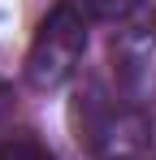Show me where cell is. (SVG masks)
Returning a JSON list of instances; mask_svg holds the SVG:
<instances>
[{"mask_svg": "<svg viewBox=\"0 0 156 160\" xmlns=\"http://www.w3.org/2000/svg\"><path fill=\"white\" fill-rule=\"evenodd\" d=\"M74 126L96 160H152V121L122 95L91 87L74 108Z\"/></svg>", "mask_w": 156, "mask_h": 160, "instance_id": "obj_1", "label": "cell"}, {"mask_svg": "<svg viewBox=\"0 0 156 160\" xmlns=\"http://www.w3.org/2000/svg\"><path fill=\"white\" fill-rule=\"evenodd\" d=\"M87 18L78 13L70 0L52 4L48 18L39 22L30 52H26V82L35 91H56L78 74L82 52H87Z\"/></svg>", "mask_w": 156, "mask_h": 160, "instance_id": "obj_2", "label": "cell"}, {"mask_svg": "<svg viewBox=\"0 0 156 160\" xmlns=\"http://www.w3.org/2000/svg\"><path fill=\"white\" fill-rule=\"evenodd\" d=\"M70 4L87 22H96V26H117V22H126L143 0H70Z\"/></svg>", "mask_w": 156, "mask_h": 160, "instance_id": "obj_3", "label": "cell"}, {"mask_svg": "<svg viewBox=\"0 0 156 160\" xmlns=\"http://www.w3.org/2000/svg\"><path fill=\"white\" fill-rule=\"evenodd\" d=\"M0 160H56L52 147L30 130H13L4 143H0Z\"/></svg>", "mask_w": 156, "mask_h": 160, "instance_id": "obj_4", "label": "cell"}, {"mask_svg": "<svg viewBox=\"0 0 156 160\" xmlns=\"http://www.w3.org/2000/svg\"><path fill=\"white\" fill-rule=\"evenodd\" d=\"M9 117H13V91H9V87L0 82V130L9 126Z\"/></svg>", "mask_w": 156, "mask_h": 160, "instance_id": "obj_5", "label": "cell"}]
</instances>
